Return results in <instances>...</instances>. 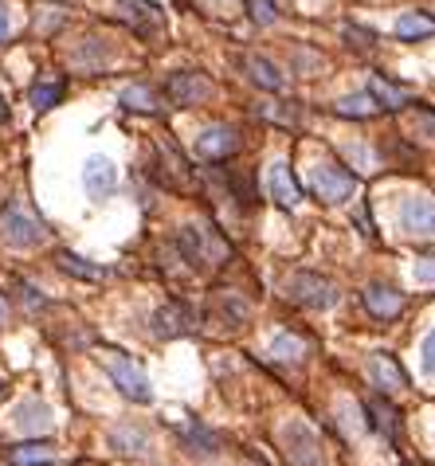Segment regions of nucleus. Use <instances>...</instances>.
I'll use <instances>...</instances> for the list:
<instances>
[{"mask_svg": "<svg viewBox=\"0 0 435 466\" xmlns=\"http://www.w3.org/2000/svg\"><path fill=\"white\" fill-rule=\"evenodd\" d=\"M52 408L47 404H39V400H24L16 408V428L24 431V435H39V431H52Z\"/></svg>", "mask_w": 435, "mask_h": 466, "instance_id": "17", "label": "nucleus"}, {"mask_svg": "<svg viewBox=\"0 0 435 466\" xmlns=\"http://www.w3.org/2000/svg\"><path fill=\"white\" fill-rule=\"evenodd\" d=\"M420 353H423V356H420V361H423V372L435 376V330L423 337V349H420Z\"/></svg>", "mask_w": 435, "mask_h": 466, "instance_id": "30", "label": "nucleus"}, {"mask_svg": "<svg viewBox=\"0 0 435 466\" xmlns=\"http://www.w3.org/2000/svg\"><path fill=\"white\" fill-rule=\"evenodd\" d=\"M286 294H291L299 306H310V310H330L333 302H338V290H333L330 282L322 279V274L314 271H299L291 274V282H286Z\"/></svg>", "mask_w": 435, "mask_h": 466, "instance_id": "2", "label": "nucleus"}, {"mask_svg": "<svg viewBox=\"0 0 435 466\" xmlns=\"http://www.w3.org/2000/svg\"><path fill=\"white\" fill-rule=\"evenodd\" d=\"M235 150H240V137H235L232 126H209L196 137V157H204V161H224Z\"/></svg>", "mask_w": 435, "mask_h": 466, "instance_id": "9", "label": "nucleus"}, {"mask_svg": "<svg viewBox=\"0 0 435 466\" xmlns=\"http://www.w3.org/2000/svg\"><path fill=\"white\" fill-rule=\"evenodd\" d=\"M267 188H271V196H275V204L279 208H299V200H302V188H299V181H294V173H291V165L286 161L271 165V173H267Z\"/></svg>", "mask_w": 435, "mask_h": 466, "instance_id": "12", "label": "nucleus"}, {"mask_svg": "<svg viewBox=\"0 0 435 466\" xmlns=\"http://www.w3.org/2000/svg\"><path fill=\"white\" fill-rule=\"evenodd\" d=\"M369 423H373V428H377L389 443L397 439V408H392L389 400H373V404H369Z\"/></svg>", "mask_w": 435, "mask_h": 466, "instance_id": "19", "label": "nucleus"}, {"mask_svg": "<svg viewBox=\"0 0 435 466\" xmlns=\"http://www.w3.org/2000/svg\"><path fill=\"white\" fill-rule=\"evenodd\" d=\"M4 39H8V8L0 4V44H4Z\"/></svg>", "mask_w": 435, "mask_h": 466, "instance_id": "31", "label": "nucleus"}, {"mask_svg": "<svg viewBox=\"0 0 435 466\" xmlns=\"http://www.w3.org/2000/svg\"><path fill=\"white\" fill-rule=\"evenodd\" d=\"M412 274H416V282H420V286H435V251L420 255L416 266H412Z\"/></svg>", "mask_w": 435, "mask_h": 466, "instance_id": "28", "label": "nucleus"}, {"mask_svg": "<svg viewBox=\"0 0 435 466\" xmlns=\"http://www.w3.org/2000/svg\"><path fill=\"white\" fill-rule=\"evenodd\" d=\"M353 188H357V176L345 173L341 165H318L314 168V196H318L322 204H345L353 196Z\"/></svg>", "mask_w": 435, "mask_h": 466, "instance_id": "4", "label": "nucleus"}, {"mask_svg": "<svg viewBox=\"0 0 435 466\" xmlns=\"http://www.w3.org/2000/svg\"><path fill=\"white\" fill-rule=\"evenodd\" d=\"M0 118H4V102H0Z\"/></svg>", "mask_w": 435, "mask_h": 466, "instance_id": "33", "label": "nucleus"}, {"mask_svg": "<svg viewBox=\"0 0 435 466\" xmlns=\"http://www.w3.org/2000/svg\"><path fill=\"white\" fill-rule=\"evenodd\" d=\"M0 400H4V380H0Z\"/></svg>", "mask_w": 435, "mask_h": 466, "instance_id": "32", "label": "nucleus"}, {"mask_svg": "<svg viewBox=\"0 0 435 466\" xmlns=\"http://www.w3.org/2000/svg\"><path fill=\"white\" fill-rule=\"evenodd\" d=\"M83 184L91 200H106V196L118 188V168L111 165V157H91L83 165Z\"/></svg>", "mask_w": 435, "mask_h": 466, "instance_id": "10", "label": "nucleus"}, {"mask_svg": "<svg viewBox=\"0 0 435 466\" xmlns=\"http://www.w3.org/2000/svg\"><path fill=\"white\" fill-rule=\"evenodd\" d=\"M12 462H20V466H47V462H55V447H47V443H24V447L12 451Z\"/></svg>", "mask_w": 435, "mask_h": 466, "instance_id": "21", "label": "nucleus"}, {"mask_svg": "<svg viewBox=\"0 0 435 466\" xmlns=\"http://www.w3.org/2000/svg\"><path fill=\"white\" fill-rule=\"evenodd\" d=\"M59 266H63L67 274H78V279H103V271H98V266L83 263V259H78V255H71V251L59 255Z\"/></svg>", "mask_w": 435, "mask_h": 466, "instance_id": "26", "label": "nucleus"}, {"mask_svg": "<svg viewBox=\"0 0 435 466\" xmlns=\"http://www.w3.org/2000/svg\"><path fill=\"white\" fill-rule=\"evenodd\" d=\"M181 251H185V259H189L193 266H209V263H224L227 255H232V247H227L212 227L185 224L181 227Z\"/></svg>", "mask_w": 435, "mask_h": 466, "instance_id": "1", "label": "nucleus"}, {"mask_svg": "<svg viewBox=\"0 0 435 466\" xmlns=\"http://www.w3.org/2000/svg\"><path fill=\"white\" fill-rule=\"evenodd\" d=\"M283 451L294 466H322V443H318V435H314V428H306V423H286Z\"/></svg>", "mask_w": 435, "mask_h": 466, "instance_id": "5", "label": "nucleus"}, {"mask_svg": "<svg viewBox=\"0 0 435 466\" xmlns=\"http://www.w3.org/2000/svg\"><path fill=\"white\" fill-rule=\"evenodd\" d=\"M373 110H377V102H373L369 94H353V98H341V102H338L341 118H369Z\"/></svg>", "mask_w": 435, "mask_h": 466, "instance_id": "25", "label": "nucleus"}, {"mask_svg": "<svg viewBox=\"0 0 435 466\" xmlns=\"http://www.w3.org/2000/svg\"><path fill=\"white\" fill-rule=\"evenodd\" d=\"M114 443H118L122 451H142V447H145V435H142V431H130V428H118V431H114Z\"/></svg>", "mask_w": 435, "mask_h": 466, "instance_id": "29", "label": "nucleus"}, {"mask_svg": "<svg viewBox=\"0 0 435 466\" xmlns=\"http://www.w3.org/2000/svg\"><path fill=\"white\" fill-rule=\"evenodd\" d=\"M0 317H4V302H0Z\"/></svg>", "mask_w": 435, "mask_h": 466, "instance_id": "34", "label": "nucleus"}, {"mask_svg": "<svg viewBox=\"0 0 435 466\" xmlns=\"http://www.w3.org/2000/svg\"><path fill=\"white\" fill-rule=\"evenodd\" d=\"M122 106L126 110H137V114H153L157 110V94L150 91V86H126Z\"/></svg>", "mask_w": 435, "mask_h": 466, "instance_id": "22", "label": "nucleus"}, {"mask_svg": "<svg viewBox=\"0 0 435 466\" xmlns=\"http://www.w3.org/2000/svg\"><path fill=\"white\" fill-rule=\"evenodd\" d=\"M106 372H111V380L118 384V392H122L126 400H134V404H150L153 400L150 380H145V372L137 369L130 356H106Z\"/></svg>", "mask_w": 435, "mask_h": 466, "instance_id": "3", "label": "nucleus"}, {"mask_svg": "<svg viewBox=\"0 0 435 466\" xmlns=\"http://www.w3.org/2000/svg\"><path fill=\"white\" fill-rule=\"evenodd\" d=\"M193 330V314L185 310V306H161V310L153 314V333L157 337H181V333H189Z\"/></svg>", "mask_w": 435, "mask_h": 466, "instance_id": "15", "label": "nucleus"}, {"mask_svg": "<svg viewBox=\"0 0 435 466\" xmlns=\"http://www.w3.org/2000/svg\"><path fill=\"white\" fill-rule=\"evenodd\" d=\"M0 235H4L8 247H36L44 240V227H39V220H32L24 208H8V212L0 216Z\"/></svg>", "mask_w": 435, "mask_h": 466, "instance_id": "8", "label": "nucleus"}, {"mask_svg": "<svg viewBox=\"0 0 435 466\" xmlns=\"http://www.w3.org/2000/svg\"><path fill=\"white\" fill-rule=\"evenodd\" d=\"M118 8H122V16L134 24V32H142V36H161L165 32V16L153 0H118Z\"/></svg>", "mask_w": 435, "mask_h": 466, "instance_id": "11", "label": "nucleus"}, {"mask_svg": "<svg viewBox=\"0 0 435 466\" xmlns=\"http://www.w3.org/2000/svg\"><path fill=\"white\" fill-rule=\"evenodd\" d=\"M59 98H63V83H36L32 86V106L36 110H52Z\"/></svg>", "mask_w": 435, "mask_h": 466, "instance_id": "24", "label": "nucleus"}, {"mask_svg": "<svg viewBox=\"0 0 435 466\" xmlns=\"http://www.w3.org/2000/svg\"><path fill=\"white\" fill-rule=\"evenodd\" d=\"M165 91H169V98L176 106H201L212 98L216 86H212V78L201 75V71H176L169 83H165Z\"/></svg>", "mask_w": 435, "mask_h": 466, "instance_id": "6", "label": "nucleus"}, {"mask_svg": "<svg viewBox=\"0 0 435 466\" xmlns=\"http://www.w3.org/2000/svg\"><path fill=\"white\" fill-rule=\"evenodd\" d=\"M247 16H251L259 28H267V24H275V20H279V12H275V0H247Z\"/></svg>", "mask_w": 435, "mask_h": 466, "instance_id": "27", "label": "nucleus"}, {"mask_svg": "<svg viewBox=\"0 0 435 466\" xmlns=\"http://www.w3.org/2000/svg\"><path fill=\"white\" fill-rule=\"evenodd\" d=\"M400 227L412 240H435V200L408 196V200L400 204Z\"/></svg>", "mask_w": 435, "mask_h": 466, "instance_id": "7", "label": "nucleus"}, {"mask_svg": "<svg viewBox=\"0 0 435 466\" xmlns=\"http://www.w3.org/2000/svg\"><path fill=\"white\" fill-rule=\"evenodd\" d=\"M397 36L400 39H423V36H435V20L431 16H420V12H408L397 20Z\"/></svg>", "mask_w": 435, "mask_h": 466, "instance_id": "20", "label": "nucleus"}, {"mask_svg": "<svg viewBox=\"0 0 435 466\" xmlns=\"http://www.w3.org/2000/svg\"><path fill=\"white\" fill-rule=\"evenodd\" d=\"M243 67H247V75H251V83H259L263 91H283V71L271 63V59H263V55H247L243 59Z\"/></svg>", "mask_w": 435, "mask_h": 466, "instance_id": "18", "label": "nucleus"}, {"mask_svg": "<svg viewBox=\"0 0 435 466\" xmlns=\"http://www.w3.org/2000/svg\"><path fill=\"white\" fill-rule=\"evenodd\" d=\"M365 306H369L373 317H381V322H392V317H400L404 298H400V290H392V286L373 282L369 290H365Z\"/></svg>", "mask_w": 435, "mask_h": 466, "instance_id": "14", "label": "nucleus"}, {"mask_svg": "<svg viewBox=\"0 0 435 466\" xmlns=\"http://www.w3.org/2000/svg\"><path fill=\"white\" fill-rule=\"evenodd\" d=\"M271 353L279 356V361H294V364H299L302 356H306V345H302L294 333H279V337L271 341Z\"/></svg>", "mask_w": 435, "mask_h": 466, "instance_id": "23", "label": "nucleus"}, {"mask_svg": "<svg viewBox=\"0 0 435 466\" xmlns=\"http://www.w3.org/2000/svg\"><path fill=\"white\" fill-rule=\"evenodd\" d=\"M369 376H373V384L377 388H384V392H397V388H404L408 384V376H404V369L392 356H384V353H373L369 356Z\"/></svg>", "mask_w": 435, "mask_h": 466, "instance_id": "16", "label": "nucleus"}, {"mask_svg": "<svg viewBox=\"0 0 435 466\" xmlns=\"http://www.w3.org/2000/svg\"><path fill=\"white\" fill-rule=\"evenodd\" d=\"M369 98L381 106V110H404L416 94H412V86H400V83H392V78H384V75H373L369 78Z\"/></svg>", "mask_w": 435, "mask_h": 466, "instance_id": "13", "label": "nucleus"}]
</instances>
